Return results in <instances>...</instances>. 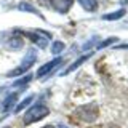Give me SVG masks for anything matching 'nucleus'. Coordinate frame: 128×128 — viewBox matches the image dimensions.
Masks as SVG:
<instances>
[{"label":"nucleus","instance_id":"1","mask_svg":"<svg viewBox=\"0 0 128 128\" xmlns=\"http://www.w3.org/2000/svg\"><path fill=\"white\" fill-rule=\"evenodd\" d=\"M48 114H50V109L45 104H35V106H32L30 109L26 110V114H24V123L26 125H32V123L45 118Z\"/></svg>","mask_w":128,"mask_h":128},{"label":"nucleus","instance_id":"2","mask_svg":"<svg viewBox=\"0 0 128 128\" xmlns=\"http://www.w3.org/2000/svg\"><path fill=\"white\" fill-rule=\"evenodd\" d=\"M75 117L82 122H86V123H91L98 118L99 115V110H98V106L96 104H85V106H80L75 109Z\"/></svg>","mask_w":128,"mask_h":128},{"label":"nucleus","instance_id":"3","mask_svg":"<svg viewBox=\"0 0 128 128\" xmlns=\"http://www.w3.org/2000/svg\"><path fill=\"white\" fill-rule=\"evenodd\" d=\"M35 59H37V51L35 50H29L26 53V56H24V59L21 61V64H19L16 69H13V70H10L8 72V77H18V75H21V74H24V72H27L32 67V64L35 62Z\"/></svg>","mask_w":128,"mask_h":128},{"label":"nucleus","instance_id":"4","mask_svg":"<svg viewBox=\"0 0 128 128\" xmlns=\"http://www.w3.org/2000/svg\"><path fill=\"white\" fill-rule=\"evenodd\" d=\"M27 37L38 48H45L48 45V40L51 38V35L48 32H43V30H32V32H27Z\"/></svg>","mask_w":128,"mask_h":128},{"label":"nucleus","instance_id":"5","mask_svg":"<svg viewBox=\"0 0 128 128\" xmlns=\"http://www.w3.org/2000/svg\"><path fill=\"white\" fill-rule=\"evenodd\" d=\"M72 3H74V0H50V5L53 8L54 11H58V13H67V11L70 10Z\"/></svg>","mask_w":128,"mask_h":128},{"label":"nucleus","instance_id":"6","mask_svg":"<svg viewBox=\"0 0 128 128\" xmlns=\"http://www.w3.org/2000/svg\"><path fill=\"white\" fill-rule=\"evenodd\" d=\"M61 62H62V58H54L53 61H48L46 64H43L42 67H38V70H37V77H45L46 74H50V72L53 70L56 66H59Z\"/></svg>","mask_w":128,"mask_h":128},{"label":"nucleus","instance_id":"7","mask_svg":"<svg viewBox=\"0 0 128 128\" xmlns=\"http://www.w3.org/2000/svg\"><path fill=\"white\" fill-rule=\"evenodd\" d=\"M16 101H18V93H10V94H8L6 98L2 101V106H0V109H2L3 114H6L8 110L13 109V106L16 104Z\"/></svg>","mask_w":128,"mask_h":128},{"label":"nucleus","instance_id":"8","mask_svg":"<svg viewBox=\"0 0 128 128\" xmlns=\"http://www.w3.org/2000/svg\"><path fill=\"white\" fill-rule=\"evenodd\" d=\"M125 8H120V10H117V11H112V13H107V14H102V19L104 21H117V19H120V18H123L125 16Z\"/></svg>","mask_w":128,"mask_h":128},{"label":"nucleus","instance_id":"9","mask_svg":"<svg viewBox=\"0 0 128 128\" xmlns=\"http://www.w3.org/2000/svg\"><path fill=\"white\" fill-rule=\"evenodd\" d=\"M91 54H93V53H88V54H83V56H82V58H78V59H77V61H75L74 64H72V66H69V67H67V69H66V70H64V72H62V75H66V74H70V72H72V70H75V69H77V67H78V66H82V64H83V62H85V61H86V59H88V58H90V56H91Z\"/></svg>","mask_w":128,"mask_h":128},{"label":"nucleus","instance_id":"10","mask_svg":"<svg viewBox=\"0 0 128 128\" xmlns=\"http://www.w3.org/2000/svg\"><path fill=\"white\" fill-rule=\"evenodd\" d=\"M80 3V6L86 11H96L98 10V2L96 0H77Z\"/></svg>","mask_w":128,"mask_h":128},{"label":"nucleus","instance_id":"11","mask_svg":"<svg viewBox=\"0 0 128 128\" xmlns=\"http://www.w3.org/2000/svg\"><path fill=\"white\" fill-rule=\"evenodd\" d=\"M22 38L21 37H11V38H8V42H6V46L10 48V50H19V48L22 46Z\"/></svg>","mask_w":128,"mask_h":128},{"label":"nucleus","instance_id":"12","mask_svg":"<svg viewBox=\"0 0 128 128\" xmlns=\"http://www.w3.org/2000/svg\"><path fill=\"white\" fill-rule=\"evenodd\" d=\"M18 10H21V11H30V13H34V14L40 16V13L37 11V8H35V6H32L30 3H27V2H21V3L18 5Z\"/></svg>","mask_w":128,"mask_h":128},{"label":"nucleus","instance_id":"13","mask_svg":"<svg viewBox=\"0 0 128 128\" xmlns=\"http://www.w3.org/2000/svg\"><path fill=\"white\" fill-rule=\"evenodd\" d=\"M34 98H35L34 94H29L27 98H24L22 101H21V104H18V106L14 107V112H21V110L24 109V107H27V106H29V104H30L32 101H34Z\"/></svg>","mask_w":128,"mask_h":128},{"label":"nucleus","instance_id":"14","mask_svg":"<svg viewBox=\"0 0 128 128\" xmlns=\"http://www.w3.org/2000/svg\"><path fill=\"white\" fill-rule=\"evenodd\" d=\"M30 80H32V75H30V74H27V75H24L22 78L14 80V82H13V86H22V85H26V83H29Z\"/></svg>","mask_w":128,"mask_h":128},{"label":"nucleus","instance_id":"15","mask_svg":"<svg viewBox=\"0 0 128 128\" xmlns=\"http://www.w3.org/2000/svg\"><path fill=\"white\" fill-rule=\"evenodd\" d=\"M61 51H64V43L62 42H54L51 45V53L53 54H59Z\"/></svg>","mask_w":128,"mask_h":128},{"label":"nucleus","instance_id":"16","mask_svg":"<svg viewBox=\"0 0 128 128\" xmlns=\"http://www.w3.org/2000/svg\"><path fill=\"white\" fill-rule=\"evenodd\" d=\"M115 40H117V38H115V37H110L109 40H104V42H101V43H99V45H98V50H101V48H104V46H107V45H110V43H114Z\"/></svg>","mask_w":128,"mask_h":128},{"label":"nucleus","instance_id":"17","mask_svg":"<svg viewBox=\"0 0 128 128\" xmlns=\"http://www.w3.org/2000/svg\"><path fill=\"white\" fill-rule=\"evenodd\" d=\"M43 128H54V126H53V125H45Z\"/></svg>","mask_w":128,"mask_h":128},{"label":"nucleus","instance_id":"18","mask_svg":"<svg viewBox=\"0 0 128 128\" xmlns=\"http://www.w3.org/2000/svg\"><path fill=\"white\" fill-rule=\"evenodd\" d=\"M58 128H67V126H64V125H59V126H58Z\"/></svg>","mask_w":128,"mask_h":128},{"label":"nucleus","instance_id":"19","mask_svg":"<svg viewBox=\"0 0 128 128\" xmlns=\"http://www.w3.org/2000/svg\"><path fill=\"white\" fill-rule=\"evenodd\" d=\"M3 128H11V126H3Z\"/></svg>","mask_w":128,"mask_h":128}]
</instances>
